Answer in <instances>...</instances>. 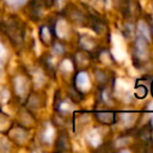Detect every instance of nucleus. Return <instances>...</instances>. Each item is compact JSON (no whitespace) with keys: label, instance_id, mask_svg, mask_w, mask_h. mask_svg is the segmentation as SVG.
Listing matches in <instances>:
<instances>
[{"label":"nucleus","instance_id":"7","mask_svg":"<svg viewBox=\"0 0 153 153\" xmlns=\"http://www.w3.org/2000/svg\"><path fill=\"white\" fill-rule=\"evenodd\" d=\"M86 81H87V74H86L85 72H80V73L78 74V76H76V79H75L76 86H78V87H81V86L84 85V82H86Z\"/></svg>","mask_w":153,"mask_h":153},{"label":"nucleus","instance_id":"3","mask_svg":"<svg viewBox=\"0 0 153 153\" xmlns=\"http://www.w3.org/2000/svg\"><path fill=\"white\" fill-rule=\"evenodd\" d=\"M96 117L103 124H112L116 121V115L111 111H98L96 112Z\"/></svg>","mask_w":153,"mask_h":153},{"label":"nucleus","instance_id":"8","mask_svg":"<svg viewBox=\"0 0 153 153\" xmlns=\"http://www.w3.org/2000/svg\"><path fill=\"white\" fill-rule=\"evenodd\" d=\"M39 4H44L47 7H50L51 5H53V2H54V0H37Z\"/></svg>","mask_w":153,"mask_h":153},{"label":"nucleus","instance_id":"10","mask_svg":"<svg viewBox=\"0 0 153 153\" xmlns=\"http://www.w3.org/2000/svg\"><path fill=\"white\" fill-rule=\"evenodd\" d=\"M151 93H152V96H153V80H152V82H151Z\"/></svg>","mask_w":153,"mask_h":153},{"label":"nucleus","instance_id":"1","mask_svg":"<svg viewBox=\"0 0 153 153\" xmlns=\"http://www.w3.org/2000/svg\"><path fill=\"white\" fill-rule=\"evenodd\" d=\"M148 44L147 39L143 37H137L134 42V54H133V61H135L136 65L145 62L148 59Z\"/></svg>","mask_w":153,"mask_h":153},{"label":"nucleus","instance_id":"2","mask_svg":"<svg viewBox=\"0 0 153 153\" xmlns=\"http://www.w3.org/2000/svg\"><path fill=\"white\" fill-rule=\"evenodd\" d=\"M4 31L14 43H18L19 41L23 39L24 36L23 25L18 20H11L8 24H4Z\"/></svg>","mask_w":153,"mask_h":153},{"label":"nucleus","instance_id":"4","mask_svg":"<svg viewBox=\"0 0 153 153\" xmlns=\"http://www.w3.org/2000/svg\"><path fill=\"white\" fill-rule=\"evenodd\" d=\"M67 145H68V137L65 135V133H62L57 140H56V147L61 151H66L67 149Z\"/></svg>","mask_w":153,"mask_h":153},{"label":"nucleus","instance_id":"9","mask_svg":"<svg viewBox=\"0 0 153 153\" xmlns=\"http://www.w3.org/2000/svg\"><path fill=\"white\" fill-rule=\"evenodd\" d=\"M149 32H151V35H152V37H153V24H152L151 27H149Z\"/></svg>","mask_w":153,"mask_h":153},{"label":"nucleus","instance_id":"5","mask_svg":"<svg viewBox=\"0 0 153 153\" xmlns=\"http://www.w3.org/2000/svg\"><path fill=\"white\" fill-rule=\"evenodd\" d=\"M92 27H93V30L96 31V32H98V33H103V32H105V29H106V26H105V24L100 20V19H92Z\"/></svg>","mask_w":153,"mask_h":153},{"label":"nucleus","instance_id":"6","mask_svg":"<svg viewBox=\"0 0 153 153\" xmlns=\"http://www.w3.org/2000/svg\"><path fill=\"white\" fill-rule=\"evenodd\" d=\"M135 96L136 98H145L147 96V86L137 84L135 87Z\"/></svg>","mask_w":153,"mask_h":153}]
</instances>
